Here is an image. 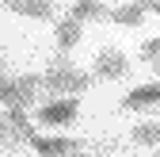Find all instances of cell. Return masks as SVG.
Here are the masks:
<instances>
[{"instance_id": "cell-1", "label": "cell", "mask_w": 160, "mask_h": 157, "mask_svg": "<svg viewBox=\"0 0 160 157\" xmlns=\"http://www.w3.org/2000/svg\"><path fill=\"white\" fill-rule=\"evenodd\" d=\"M38 81H42L46 92L61 96V100H76L80 92H88V88H92V73L76 69L72 62H65V57H57V62H53L42 77H38Z\"/></svg>"}, {"instance_id": "cell-2", "label": "cell", "mask_w": 160, "mask_h": 157, "mask_svg": "<svg viewBox=\"0 0 160 157\" xmlns=\"http://www.w3.org/2000/svg\"><path fill=\"white\" fill-rule=\"evenodd\" d=\"M38 88H42V81H38L34 73H23V77H0V104H4V107L27 111V107L38 100Z\"/></svg>"}, {"instance_id": "cell-3", "label": "cell", "mask_w": 160, "mask_h": 157, "mask_svg": "<svg viewBox=\"0 0 160 157\" xmlns=\"http://www.w3.org/2000/svg\"><path fill=\"white\" fill-rule=\"evenodd\" d=\"M34 123L27 119V111H19V107H8L4 115H0V142L4 146H23L34 138Z\"/></svg>"}, {"instance_id": "cell-4", "label": "cell", "mask_w": 160, "mask_h": 157, "mask_svg": "<svg viewBox=\"0 0 160 157\" xmlns=\"http://www.w3.org/2000/svg\"><path fill=\"white\" fill-rule=\"evenodd\" d=\"M126 73H130V57H126L122 50L107 46V50H99V54H95V65H92V81H122Z\"/></svg>"}, {"instance_id": "cell-5", "label": "cell", "mask_w": 160, "mask_h": 157, "mask_svg": "<svg viewBox=\"0 0 160 157\" xmlns=\"http://www.w3.org/2000/svg\"><path fill=\"white\" fill-rule=\"evenodd\" d=\"M27 146H31L38 157H76L80 149H84V142L65 138V134H34Z\"/></svg>"}, {"instance_id": "cell-6", "label": "cell", "mask_w": 160, "mask_h": 157, "mask_svg": "<svg viewBox=\"0 0 160 157\" xmlns=\"http://www.w3.org/2000/svg\"><path fill=\"white\" fill-rule=\"evenodd\" d=\"M76 115H80V100H46L38 107L34 123H42V127H69V123H76Z\"/></svg>"}, {"instance_id": "cell-7", "label": "cell", "mask_w": 160, "mask_h": 157, "mask_svg": "<svg viewBox=\"0 0 160 157\" xmlns=\"http://www.w3.org/2000/svg\"><path fill=\"white\" fill-rule=\"evenodd\" d=\"M152 107H160V81L137 84L122 96V111H152Z\"/></svg>"}, {"instance_id": "cell-8", "label": "cell", "mask_w": 160, "mask_h": 157, "mask_svg": "<svg viewBox=\"0 0 160 157\" xmlns=\"http://www.w3.org/2000/svg\"><path fill=\"white\" fill-rule=\"evenodd\" d=\"M80 38H84V23H76V19H69V15L53 27V42H57V54H61V57L80 46Z\"/></svg>"}, {"instance_id": "cell-9", "label": "cell", "mask_w": 160, "mask_h": 157, "mask_svg": "<svg viewBox=\"0 0 160 157\" xmlns=\"http://www.w3.org/2000/svg\"><path fill=\"white\" fill-rule=\"evenodd\" d=\"M145 15H149L145 0H133V4H122V8H107V19L118 23V27H141Z\"/></svg>"}, {"instance_id": "cell-10", "label": "cell", "mask_w": 160, "mask_h": 157, "mask_svg": "<svg viewBox=\"0 0 160 157\" xmlns=\"http://www.w3.org/2000/svg\"><path fill=\"white\" fill-rule=\"evenodd\" d=\"M69 19H76V23L107 19V4H103V0H72V8H69Z\"/></svg>"}, {"instance_id": "cell-11", "label": "cell", "mask_w": 160, "mask_h": 157, "mask_svg": "<svg viewBox=\"0 0 160 157\" xmlns=\"http://www.w3.org/2000/svg\"><path fill=\"white\" fill-rule=\"evenodd\" d=\"M12 12H15V15H27V19H53L57 0H19Z\"/></svg>"}, {"instance_id": "cell-12", "label": "cell", "mask_w": 160, "mask_h": 157, "mask_svg": "<svg viewBox=\"0 0 160 157\" xmlns=\"http://www.w3.org/2000/svg\"><path fill=\"white\" fill-rule=\"evenodd\" d=\"M130 138L137 146H160V119H149V123H137L130 130Z\"/></svg>"}, {"instance_id": "cell-13", "label": "cell", "mask_w": 160, "mask_h": 157, "mask_svg": "<svg viewBox=\"0 0 160 157\" xmlns=\"http://www.w3.org/2000/svg\"><path fill=\"white\" fill-rule=\"evenodd\" d=\"M156 57H160V35H152L149 38V42H141V62H156Z\"/></svg>"}, {"instance_id": "cell-14", "label": "cell", "mask_w": 160, "mask_h": 157, "mask_svg": "<svg viewBox=\"0 0 160 157\" xmlns=\"http://www.w3.org/2000/svg\"><path fill=\"white\" fill-rule=\"evenodd\" d=\"M145 8H149V12H156V15H160V0H145Z\"/></svg>"}, {"instance_id": "cell-15", "label": "cell", "mask_w": 160, "mask_h": 157, "mask_svg": "<svg viewBox=\"0 0 160 157\" xmlns=\"http://www.w3.org/2000/svg\"><path fill=\"white\" fill-rule=\"evenodd\" d=\"M15 4H19V0H4V8H8V12H12V8H15Z\"/></svg>"}, {"instance_id": "cell-16", "label": "cell", "mask_w": 160, "mask_h": 157, "mask_svg": "<svg viewBox=\"0 0 160 157\" xmlns=\"http://www.w3.org/2000/svg\"><path fill=\"white\" fill-rule=\"evenodd\" d=\"M152 69H156V77H160V57H156V62H152Z\"/></svg>"}, {"instance_id": "cell-17", "label": "cell", "mask_w": 160, "mask_h": 157, "mask_svg": "<svg viewBox=\"0 0 160 157\" xmlns=\"http://www.w3.org/2000/svg\"><path fill=\"white\" fill-rule=\"evenodd\" d=\"M0 69H4V65H0ZM0 77H4V73H0Z\"/></svg>"}]
</instances>
